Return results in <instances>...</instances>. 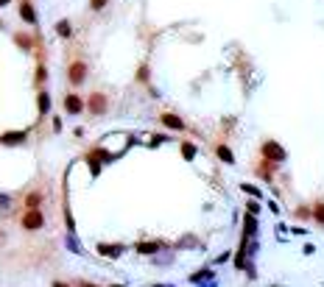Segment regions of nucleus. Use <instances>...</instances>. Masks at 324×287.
<instances>
[{
	"instance_id": "obj_18",
	"label": "nucleus",
	"mask_w": 324,
	"mask_h": 287,
	"mask_svg": "<svg viewBox=\"0 0 324 287\" xmlns=\"http://www.w3.org/2000/svg\"><path fill=\"white\" fill-rule=\"evenodd\" d=\"M14 42L20 45L22 50H31V48H34V42H31L28 36H22V34H17V36H14Z\"/></svg>"
},
{
	"instance_id": "obj_23",
	"label": "nucleus",
	"mask_w": 324,
	"mask_h": 287,
	"mask_svg": "<svg viewBox=\"0 0 324 287\" xmlns=\"http://www.w3.org/2000/svg\"><path fill=\"white\" fill-rule=\"evenodd\" d=\"M254 229H257V223H254V217L249 215L246 217V234H254Z\"/></svg>"
},
{
	"instance_id": "obj_16",
	"label": "nucleus",
	"mask_w": 324,
	"mask_h": 287,
	"mask_svg": "<svg viewBox=\"0 0 324 287\" xmlns=\"http://www.w3.org/2000/svg\"><path fill=\"white\" fill-rule=\"evenodd\" d=\"M39 203H42V192H28L25 195V209H39Z\"/></svg>"
},
{
	"instance_id": "obj_14",
	"label": "nucleus",
	"mask_w": 324,
	"mask_h": 287,
	"mask_svg": "<svg viewBox=\"0 0 324 287\" xmlns=\"http://www.w3.org/2000/svg\"><path fill=\"white\" fill-rule=\"evenodd\" d=\"M56 34L62 36V39L73 36V25H70V20H59V22H56Z\"/></svg>"
},
{
	"instance_id": "obj_24",
	"label": "nucleus",
	"mask_w": 324,
	"mask_h": 287,
	"mask_svg": "<svg viewBox=\"0 0 324 287\" xmlns=\"http://www.w3.org/2000/svg\"><path fill=\"white\" fill-rule=\"evenodd\" d=\"M104 6H106V0H90V8H92V11H101Z\"/></svg>"
},
{
	"instance_id": "obj_27",
	"label": "nucleus",
	"mask_w": 324,
	"mask_h": 287,
	"mask_svg": "<svg viewBox=\"0 0 324 287\" xmlns=\"http://www.w3.org/2000/svg\"><path fill=\"white\" fill-rule=\"evenodd\" d=\"M6 203H8V198H6V195H0V206H6Z\"/></svg>"
},
{
	"instance_id": "obj_17",
	"label": "nucleus",
	"mask_w": 324,
	"mask_h": 287,
	"mask_svg": "<svg viewBox=\"0 0 324 287\" xmlns=\"http://www.w3.org/2000/svg\"><path fill=\"white\" fill-rule=\"evenodd\" d=\"M182 156H184L187 162L196 159V145H193V142H182Z\"/></svg>"
},
{
	"instance_id": "obj_3",
	"label": "nucleus",
	"mask_w": 324,
	"mask_h": 287,
	"mask_svg": "<svg viewBox=\"0 0 324 287\" xmlns=\"http://www.w3.org/2000/svg\"><path fill=\"white\" fill-rule=\"evenodd\" d=\"M87 109H90V114H106V109H109V98H106L104 92H92L90 100H87Z\"/></svg>"
},
{
	"instance_id": "obj_10",
	"label": "nucleus",
	"mask_w": 324,
	"mask_h": 287,
	"mask_svg": "<svg viewBox=\"0 0 324 287\" xmlns=\"http://www.w3.org/2000/svg\"><path fill=\"white\" fill-rule=\"evenodd\" d=\"M215 156H218L224 165H235V154L229 151V145H224V142H218V145H215Z\"/></svg>"
},
{
	"instance_id": "obj_15",
	"label": "nucleus",
	"mask_w": 324,
	"mask_h": 287,
	"mask_svg": "<svg viewBox=\"0 0 324 287\" xmlns=\"http://www.w3.org/2000/svg\"><path fill=\"white\" fill-rule=\"evenodd\" d=\"M310 217H313L319 226H324V201H319L316 206H310Z\"/></svg>"
},
{
	"instance_id": "obj_9",
	"label": "nucleus",
	"mask_w": 324,
	"mask_h": 287,
	"mask_svg": "<svg viewBox=\"0 0 324 287\" xmlns=\"http://www.w3.org/2000/svg\"><path fill=\"white\" fill-rule=\"evenodd\" d=\"M20 17L28 22V25H36V11H34V6H31L28 0H22L20 3Z\"/></svg>"
},
{
	"instance_id": "obj_7",
	"label": "nucleus",
	"mask_w": 324,
	"mask_h": 287,
	"mask_svg": "<svg viewBox=\"0 0 324 287\" xmlns=\"http://www.w3.org/2000/svg\"><path fill=\"white\" fill-rule=\"evenodd\" d=\"M64 112L67 114H81L84 112V100H81V95H76V92L64 95Z\"/></svg>"
},
{
	"instance_id": "obj_25",
	"label": "nucleus",
	"mask_w": 324,
	"mask_h": 287,
	"mask_svg": "<svg viewBox=\"0 0 324 287\" xmlns=\"http://www.w3.org/2000/svg\"><path fill=\"white\" fill-rule=\"evenodd\" d=\"M50 287H70V285H67V282H53Z\"/></svg>"
},
{
	"instance_id": "obj_12",
	"label": "nucleus",
	"mask_w": 324,
	"mask_h": 287,
	"mask_svg": "<svg viewBox=\"0 0 324 287\" xmlns=\"http://www.w3.org/2000/svg\"><path fill=\"white\" fill-rule=\"evenodd\" d=\"M134 251H137V254H157V251H162V243H160V240H151V243H137V245H134Z\"/></svg>"
},
{
	"instance_id": "obj_20",
	"label": "nucleus",
	"mask_w": 324,
	"mask_h": 287,
	"mask_svg": "<svg viewBox=\"0 0 324 287\" xmlns=\"http://www.w3.org/2000/svg\"><path fill=\"white\" fill-rule=\"evenodd\" d=\"M45 78H48V70H45V64L36 67V84H45Z\"/></svg>"
},
{
	"instance_id": "obj_21",
	"label": "nucleus",
	"mask_w": 324,
	"mask_h": 287,
	"mask_svg": "<svg viewBox=\"0 0 324 287\" xmlns=\"http://www.w3.org/2000/svg\"><path fill=\"white\" fill-rule=\"evenodd\" d=\"M296 217H299V220H308V217H310V206H296Z\"/></svg>"
},
{
	"instance_id": "obj_8",
	"label": "nucleus",
	"mask_w": 324,
	"mask_h": 287,
	"mask_svg": "<svg viewBox=\"0 0 324 287\" xmlns=\"http://www.w3.org/2000/svg\"><path fill=\"white\" fill-rule=\"evenodd\" d=\"M28 140V131H8L0 137V145H22Z\"/></svg>"
},
{
	"instance_id": "obj_22",
	"label": "nucleus",
	"mask_w": 324,
	"mask_h": 287,
	"mask_svg": "<svg viewBox=\"0 0 324 287\" xmlns=\"http://www.w3.org/2000/svg\"><path fill=\"white\" fill-rule=\"evenodd\" d=\"M137 81H148V64H143L140 70H137Z\"/></svg>"
},
{
	"instance_id": "obj_4",
	"label": "nucleus",
	"mask_w": 324,
	"mask_h": 287,
	"mask_svg": "<svg viewBox=\"0 0 324 287\" xmlns=\"http://www.w3.org/2000/svg\"><path fill=\"white\" fill-rule=\"evenodd\" d=\"M87 78V64L84 62H70V67H67V81H70L73 87L84 84Z\"/></svg>"
},
{
	"instance_id": "obj_13",
	"label": "nucleus",
	"mask_w": 324,
	"mask_h": 287,
	"mask_svg": "<svg viewBox=\"0 0 324 287\" xmlns=\"http://www.w3.org/2000/svg\"><path fill=\"white\" fill-rule=\"evenodd\" d=\"M36 106H39V117L42 114H48V109H50V95L45 90H39V95H36Z\"/></svg>"
},
{
	"instance_id": "obj_11",
	"label": "nucleus",
	"mask_w": 324,
	"mask_h": 287,
	"mask_svg": "<svg viewBox=\"0 0 324 287\" xmlns=\"http://www.w3.org/2000/svg\"><path fill=\"white\" fill-rule=\"evenodd\" d=\"M274 168L277 165H271V162H266V159H260V165H257V176H260V179H266V182H271V179H274Z\"/></svg>"
},
{
	"instance_id": "obj_19",
	"label": "nucleus",
	"mask_w": 324,
	"mask_h": 287,
	"mask_svg": "<svg viewBox=\"0 0 324 287\" xmlns=\"http://www.w3.org/2000/svg\"><path fill=\"white\" fill-rule=\"evenodd\" d=\"M240 190H243L246 195H254V198H260V195H263L260 187H254V184H240Z\"/></svg>"
},
{
	"instance_id": "obj_28",
	"label": "nucleus",
	"mask_w": 324,
	"mask_h": 287,
	"mask_svg": "<svg viewBox=\"0 0 324 287\" xmlns=\"http://www.w3.org/2000/svg\"><path fill=\"white\" fill-rule=\"evenodd\" d=\"M6 3H8V0H0V6H6Z\"/></svg>"
},
{
	"instance_id": "obj_26",
	"label": "nucleus",
	"mask_w": 324,
	"mask_h": 287,
	"mask_svg": "<svg viewBox=\"0 0 324 287\" xmlns=\"http://www.w3.org/2000/svg\"><path fill=\"white\" fill-rule=\"evenodd\" d=\"M78 287H98V285H92V282H78Z\"/></svg>"
},
{
	"instance_id": "obj_1",
	"label": "nucleus",
	"mask_w": 324,
	"mask_h": 287,
	"mask_svg": "<svg viewBox=\"0 0 324 287\" xmlns=\"http://www.w3.org/2000/svg\"><path fill=\"white\" fill-rule=\"evenodd\" d=\"M260 156L266 162H271V165H277L280 168V162H285V151H282V145L280 142H274V140H266L260 145Z\"/></svg>"
},
{
	"instance_id": "obj_6",
	"label": "nucleus",
	"mask_w": 324,
	"mask_h": 287,
	"mask_svg": "<svg viewBox=\"0 0 324 287\" xmlns=\"http://www.w3.org/2000/svg\"><path fill=\"white\" fill-rule=\"evenodd\" d=\"M160 123L165 128H173V131H184V128H187V123H184L179 114H173V112H162L160 114Z\"/></svg>"
},
{
	"instance_id": "obj_2",
	"label": "nucleus",
	"mask_w": 324,
	"mask_h": 287,
	"mask_svg": "<svg viewBox=\"0 0 324 287\" xmlns=\"http://www.w3.org/2000/svg\"><path fill=\"white\" fill-rule=\"evenodd\" d=\"M20 226L25 231H39L45 226V215H42V209H25L22 212V217H20Z\"/></svg>"
},
{
	"instance_id": "obj_5",
	"label": "nucleus",
	"mask_w": 324,
	"mask_h": 287,
	"mask_svg": "<svg viewBox=\"0 0 324 287\" xmlns=\"http://www.w3.org/2000/svg\"><path fill=\"white\" fill-rule=\"evenodd\" d=\"M95 251H98L101 257H106V259H118L120 254L126 251V245H123V243H98Z\"/></svg>"
}]
</instances>
